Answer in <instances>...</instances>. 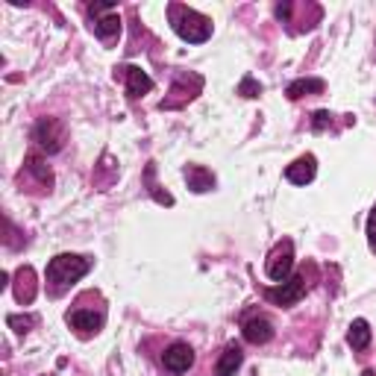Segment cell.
Listing matches in <instances>:
<instances>
[{"mask_svg": "<svg viewBox=\"0 0 376 376\" xmlns=\"http://www.w3.org/2000/svg\"><path fill=\"white\" fill-rule=\"evenodd\" d=\"M94 33L100 35V39H112V35H118L121 33V18L115 15V12H109V15L103 18H94Z\"/></svg>", "mask_w": 376, "mask_h": 376, "instance_id": "16", "label": "cell"}, {"mask_svg": "<svg viewBox=\"0 0 376 376\" xmlns=\"http://www.w3.org/2000/svg\"><path fill=\"white\" fill-rule=\"evenodd\" d=\"M68 323L74 330H80V332H97L100 327H103V318L94 315V311L77 309V311H71V315H68Z\"/></svg>", "mask_w": 376, "mask_h": 376, "instance_id": "12", "label": "cell"}, {"mask_svg": "<svg viewBox=\"0 0 376 376\" xmlns=\"http://www.w3.org/2000/svg\"><path fill=\"white\" fill-rule=\"evenodd\" d=\"M244 338L250 344H268L271 338H273V327H271V321L265 318H253V321H247L244 323Z\"/></svg>", "mask_w": 376, "mask_h": 376, "instance_id": "11", "label": "cell"}, {"mask_svg": "<svg viewBox=\"0 0 376 376\" xmlns=\"http://www.w3.org/2000/svg\"><path fill=\"white\" fill-rule=\"evenodd\" d=\"M123 77V83H127V94L130 97H142L147 94L150 89H153V80L147 77V74L142 68H135V65H123V68H115V77Z\"/></svg>", "mask_w": 376, "mask_h": 376, "instance_id": "7", "label": "cell"}, {"mask_svg": "<svg viewBox=\"0 0 376 376\" xmlns=\"http://www.w3.org/2000/svg\"><path fill=\"white\" fill-rule=\"evenodd\" d=\"M92 271V259L85 256H74V253H62L53 256L47 265V288L50 294H65L71 285H77L85 273Z\"/></svg>", "mask_w": 376, "mask_h": 376, "instance_id": "1", "label": "cell"}, {"mask_svg": "<svg viewBox=\"0 0 376 376\" xmlns=\"http://www.w3.org/2000/svg\"><path fill=\"white\" fill-rule=\"evenodd\" d=\"M162 365H165V370H171V373H185L194 365V350L182 341L171 344L165 353H162Z\"/></svg>", "mask_w": 376, "mask_h": 376, "instance_id": "6", "label": "cell"}, {"mask_svg": "<svg viewBox=\"0 0 376 376\" xmlns=\"http://www.w3.org/2000/svg\"><path fill=\"white\" fill-rule=\"evenodd\" d=\"M27 171L33 173V177L35 180H39V182H44V185H50V182H53V177H50V168L44 165V162L42 159H35V156H30L27 159Z\"/></svg>", "mask_w": 376, "mask_h": 376, "instance_id": "17", "label": "cell"}, {"mask_svg": "<svg viewBox=\"0 0 376 376\" xmlns=\"http://www.w3.org/2000/svg\"><path fill=\"white\" fill-rule=\"evenodd\" d=\"M288 12H291V6H288V3H285V6H277V15H280V18H288Z\"/></svg>", "mask_w": 376, "mask_h": 376, "instance_id": "22", "label": "cell"}, {"mask_svg": "<svg viewBox=\"0 0 376 376\" xmlns=\"http://www.w3.org/2000/svg\"><path fill=\"white\" fill-rule=\"evenodd\" d=\"M6 327H12V330H15V332H21V335H27L33 327H35V318L33 315H9L6 318Z\"/></svg>", "mask_w": 376, "mask_h": 376, "instance_id": "18", "label": "cell"}, {"mask_svg": "<svg viewBox=\"0 0 376 376\" xmlns=\"http://www.w3.org/2000/svg\"><path fill=\"white\" fill-rule=\"evenodd\" d=\"M185 180H188V188L197 191V194L212 191V188H215V177H212V171H206L203 165H188L185 168Z\"/></svg>", "mask_w": 376, "mask_h": 376, "instance_id": "10", "label": "cell"}, {"mask_svg": "<svg viewBox=\"0 0 376 376\" xmlns=\"http://www.w3.org/2000/svg\"><path fill=\"white\" fill-rule=\"evenodd\" d=\"M368 244L376 253V206L370 209V215H368Z\"/></svg>", "mask_w": 376, "mask_h": 376, "instance_id": "20", "label": "cell"}, {"mask_svg": "<svg viewBox=\"0 0 376 376\" xmlns=\"http://www.w3.org/2000/svg\"><path fill=\"white\" fill-rule=\"evenodd\" d=\"M241 361H244V353L238 350L235 344L223 350V356L218 359V368H215V376H235V370L241 368Z\"/></svg>", "mask_w": 376, "mask_h": 376, "instance_id": "13", "label": "cell"}, {"mask_svg": "<svg viewBox=\"0 0 376 376\" xmlns=\"http://www.w3.org/2000/svg\"><path fill=\"white\" fill-rule=\"evenodd\" d=\"M65 123H62L59 118H42L39 123L33 127V139L39 142L42 150H47V153H56V150H62V144H65Z\"/></svg>", "mask_w": 376, "mask_h": 376, "instance_id": "3", "label": "cell"}, {"mask_svg": "<svg viewBox=\"0 0 376 376\" xmlns=\"http://www.w3.org/2000/svg\"><path fill=\"white\" fill-rule=\"evenodd\" d=\"M361 376H376V373H373V370H365V373H361Z\"/></svg>", "mask_w": 376, "mask_h": 376, "instance_id": "23", "label": "cell"}, {"mask_svg": "<svg viewBox=\"0 0 376 376\" xmlns=\"http://www.w3.org/2000/svg\"><path fill=\"white\" fill-rule=\"evenodd\" d=\"M35 294H39V282H35V271H33L30 265L18 268V273H15V300H18L21 306H30L33 300H35Z\"/></svg>", "mask_w": 376, "mask_h": 376, "instance_id": "8", "label": "cell"}, {"mask_svg": "<svg viewBox=\"0 0 376 376\" xmlns=\"http://www.w3.org/2000/svg\"><path fill=\"white\" fill-rule=\"evenodd\" d=\"M265 294H268V300H273V303H280V306H294L297 300L306 294V277H291L280 288H268Z\"/></svg>", "mask_w": 376, "mask_h": 376, "instance_id": "5", "label": "cell"}, {"mask_svg": "<svg viewBox=\"0 0 376 376\" xmlns=\"http://www.w3.org/2000/svg\"><path fill=\"white\" fill-rule=\"evenodd\" d=\"M171 24H173V30H177L180 39L191 42V44L206 42L212 35V21L206 15H200V12H194V9L180 6V3L171 6Z\"/></svg>", "mask_w": 376, "mask_h": 376, "instance_id": "2", "label": "cell"}, {"mask_svg": "<svg viewBox=\"0 0 376 376\" xmlns=\"http://www.w3.org/2000/svg\"><path fill=\"white\" fill-rule=\"evenodd\" d=\"M318 173V159L315 156H300L297 162H291V165L285 168V180L294 182V185H306L315 180Z\"/></svg>", "mask_w": 376, "mask_h": 376, "instance_id": "9", "label": "cell"}, {"mask_svg": "<svg viewBox=\"0 0 376 376\" xmlns=\"http://www.w3.org/2000/svg\"><path fill=\"white\" fill-rule=\"evenodd\" d=\"M347 344L353 350H365L370 344V323L365 318H356L350 323V332H347Z\"/></svg>", "mask_w": 376, "mask_h": 376, "instance_id": "14", "label": "cell"}, {"mask_svg": "<svg viewBox=\"0 0 376 376\" xmlns=\"http://www.w3.org/2000/svg\"><path fill=\"white\" fill-rule=\"evenodd\" d=\"M330 121H332V115H330V112H315V130H323V127H327Z\"/></svg>", "mask_w": 376, "mask_h": 376, "instance_id": "21", "label": "cell"}, {"mask_svg": "<svg viewBox=\"0 0 376 376\" xmlns=\"http://www.w3.org/2000/svg\"><path fill=\"white\" fill-rule=\"evenodd\" d=\"M238 94H244V97H259V94H262V85H259L253 77H244L241 85H238Z\"/></svg>", "mask_w": 376, "mask_h": 376, "instance_id": "19", "label": "cell"}, {"mask_svg": "<svg viewBox=\"0 0 376 376\" xmlns=\"http://www.w3.org/2000/svg\"><path fill=\"white\" fill-rule=\"evenodd\" d=\"M323 92V80L318 77H303V80H294L291 85H288V97L291 100H300V97H306V94H321Z\"/></svg>", "mask_w": 376, "mask_h": 376, "instance_id": "15", "label": "cell"}, {"mask_svg": "<svg viewBox=\"0 0 376 376\" xmlns=\"http://www.w3.org/2000/svg\"><path fill=\"white\" fill-rule=\"evenodd\" d=\"M291 268H294V244L291 241H280L271 250V256L265 262L268 277L273 282H285L288 277H291Z\"/></svg>", "mask_w": 376, "mask_h": 376, "instance_id": "4", "label": "cell"}]
</instances>
